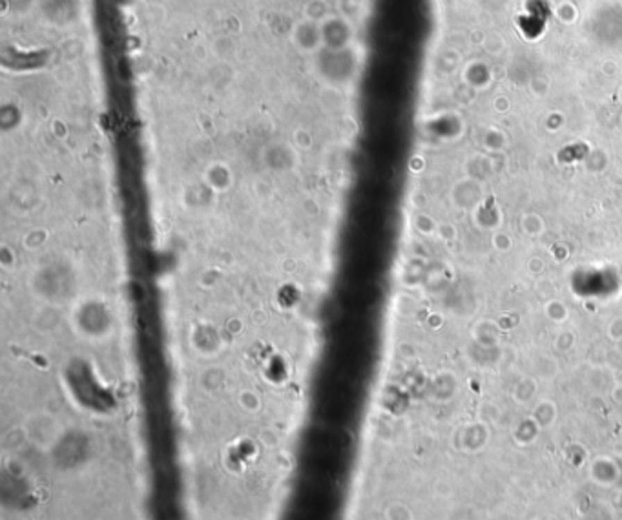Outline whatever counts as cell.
I'll use <instances>...</instances> for the list:
<instances>
[{"instance_id": "obj_1", "label": "cell", "mask_w": 622, "mask_h": 520, "mask_svg": "<svg viewBox=\"0 0 622 520\" xmlns=\"http://www.w3.org/2000/svg\"><path fill=\"white\" fill-rule=\"evenodd\" d=\"M81 324L84 325V329L92 330V333H101L108 327V316H106V310L101 309V307H95V305H86L83 310H81Z\"/></svg>"}]
</instances>
